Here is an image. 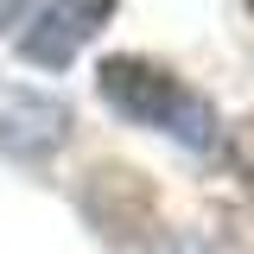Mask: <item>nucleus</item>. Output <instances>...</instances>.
Here are the masks:
<instances>
[{"label": "nucleus", "instance_id": "nucleus-1", "mask_svg": "<svg viewBox=\"0 0 254 254\" xmlns=\"http://www.w3.org/2000/svg\"><path fill=\"white\" fill-rule=\"evenodd\" d=\"M95 89L115 115H127L133 127H159L165 140H178L190 153H216V140H222V115L185 76H172V70H159L146 58H102Z\"/></svg>", "mask_w": 254, "mask_h": 254}, {"label": "nucleus", "instance_id": "nucleus-2", "mask_svg": "<svg viewBox=\"0 0 254 254\" xmlns=\"http://www.w3.org/2000/svg\"><path fill=\"white\" fill-rule=\"evenodd\" d=\"M108 13H115V0H51V6L32 19V32L19 38V58L38 64V70H64V64L102 32Z\"/></svg>", "mask_w": 254, "mask_h": 254}, {"label": "nucleus", "instance_id": "nucleus-3", "mask_svg": "<svg viewBox=\"0 0 254 254\" xmlns=\"http://www.w3.org/2000/svg\"><path fill=\"white\" fill-rule=\"evenodd\" d=\"M70 133V108L58 95H32V89H6L0 95V153L6 159H51Z\"/></svg>", "mask_w": 254, "mask_h": 254}, {"label": "nucleus", "instance_id": "nucleus-4", "mask_svg": "<svg viewBox=\"0 0 254 254\" xmlns=\"http://www.w3.org/2000/svg\"><path fill=\"white\" fill-rule=\"evenodd\" d=\"M32 6H38V0H0V32H6V26H19Z\"/></svg>", "mask_w": 254, "mask_h": 254}, {"label": "nucleus", "instance_id": "nucleus-5", "mask_svg": "<svg viewBox=\"0 0 254 254\" xmlns=\"http://www.w3.org/2000/svg\"><path fill=\"white\" fill-rule=\"evenodd\" d=\"M165 254H210V248H197V242H172Z\"/></svg>", "mask_w": 254, "mask_h": 254}, {"label": "nucleus", "instance_id": "nucleus-6", "mask_svg": "<svg viewBox=\"0 0 254 254\" xmlns=\"http://www.w3.org/2000/svg\"><path fill=\"white\" fill-rule=\"evenodd\" d=\"M248 6H254V0H248Z\"/></svg>", "mask_w": 254, "mask_h": 254}]
</instances>
